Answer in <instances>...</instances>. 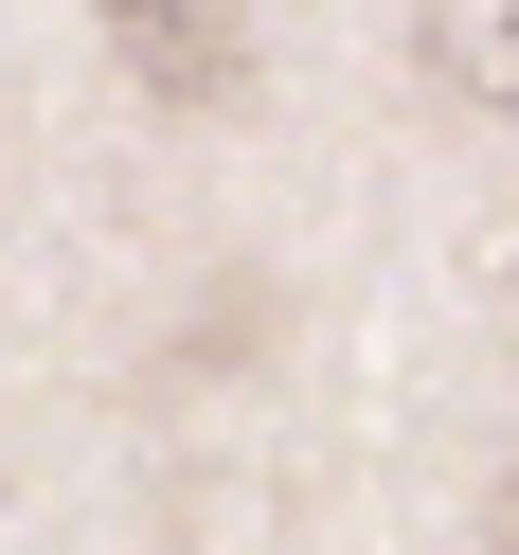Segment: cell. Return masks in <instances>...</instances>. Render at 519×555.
I'll list each match as a JSON object with an SVG mask.
<instances>
[{
	"label": "cell",
	"instance_id": "cell-1",
	"mask_svg": "<svg viewBox=\"0 0 519 555\" xmlns=\"http://www.w3.org/2000/svg\"><path fill=\"white\" fill-rule=\"evenodd\" d=\"M108 54L161 108H233V90H251V18H233V0H108Z\"/></svg>",
	"mask_w": 519,
	"mask_h": 555
},
{
	"label": "cell",
	"instance_id": "cell-2",
	"mask_svg": "<svg viewBox=\"0 0 519 555\" xmlns=\"http://www.w3.org/2000/svg\"><path fill=\"white\" fill-rule=\"evenodd\" d=\"M412 54H430V90H447V108L519 126V0H412Z\"/></svg>",
	"mask_w": 519,
	"mask_h": 555
}]
</instances>
